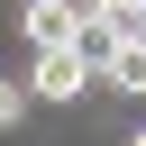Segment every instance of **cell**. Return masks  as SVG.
Masks as SVG:
<instances>
[{
    "label": "cell",
    "instance_id": "obj_1",
    "mask_svg": "<svg viewBox=\"0 0 146 146\" xmlns=\"http://www.w3.org/2000/svg\"><path fill=\"white\" fill-rule=\"evenodd\" d=\"M91 73H100V64H91L82 46H55V55H36L27 91H36V100H82V91H91Z\"/></svg>",
    "mask_w": 146,
    "mask_h": 146
},
{
    "label": "cell",
    "instance_id": "obj_2",
    "mask_svg": "<svg viewBox=\"0 0 146 146\" xmlns=\"http://www.w3.org/2000/svg\"><path fill=\"white\" fill-rule=\"evenodd\" d=\"M82 18H91L82 0H27V9H18V27H27V46H36V55L82 46Z\"/></svg>",
    "mask_w": 146,
    "mask_h": 146
},
{
    "label": "cell",
    "instance_id": "obj_3",
    "mask_svg": "<svg viewBox=\"0 0 146 146\" xmlns=\"http://www.w3.org/2000/svg\"><path fill=\"white\" fill-rule=\"evenodd\" d=\"M100 82H110V91H146V36H137V46H119V55L100 64Z\"/></svg>",
    "mask_w": 146,
    "mask_h": 146
},
{
    "label": "cell",
    "instance_id": "obj_4",
    "mask_svg": "<svg viewBox=\"0 0 146 146\" xmlns=\"http://www.w3.org/2000/svg\"><path fill=\"white\" fill-rule=\"evenodd\" d=\"M18 110H27V91H18L9 73H0V128H18Z\"/></svg>",
    "mask_w": 146,
    "mask_h": 146
},
{
    "label": "cell",
    "instance_id": "obj_5",
    "mask_svg": "<svg viewBox=\"0 0 146 146\" xmlns=\"http://www.w3.org/2000/svg\"><path fill=\"white\" fill-rule=\"evenodd\" d=\"M128 146H146V128H137V137H128Z\"/></svg>",
    "mask_w": 146,
    "mask_h": 146
}]
</instances>
